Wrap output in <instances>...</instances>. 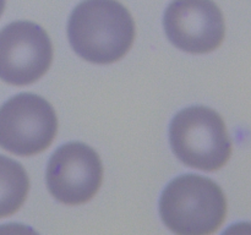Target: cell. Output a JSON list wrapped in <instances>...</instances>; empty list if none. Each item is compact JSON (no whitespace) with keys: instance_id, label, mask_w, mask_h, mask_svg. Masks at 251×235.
<instances>
[{"instance_id":"obj_6","label":"cell","mask_w":251,"mask_h":235,"mask_svg":"<svg viewBox=\"0 0 251 235\" xmlns=\"http://www.w3.org/2000/svg\"><path fill=\"white\" fill-rule=\"evenodd\" d=\"M102 181L100 156L81 142H70L56 149L47 168L49 192L64 205L88 202L98 192Z\"/></svg>"},{"instance_id":"obj_3","label":"cell","mask_w":251,"mask_h":235,"mask_svg":"<svg viewBox=\"0 0 251 235\" xmlns=\"http://www.w3.org/2000/svg\"><path fill=\"white\" fill-rule=\"evenodd\" d=\"M176 156L191 168L215 171L223 168L232 154V141L222 117L206 107L181 110L169 130Z\"/></svg>"},{"instance_id":"obj_9","label":"cell","mask_w":251,"mask_h":235,"mask_svg":"<svg viewBox=\"0 0 251 235\" xmlns=\"http://www.w3.org/2000/svg\"><path fill=\"white\" fill-rule=\"evenodd\" d=\"M5 2H6V0H0V16H1L2 12H4Z\"/></svg>"},{"instance_id":"obj_8","label":"cell","mask_w":251,"mask_h":235,"mask_svg":"<svg viewBox=\"0 0 251 235\" xmlns=\"http://www.w3.org/2000/svg\"><path fill=\"white\" fill-rule=\"evenodd\" d=\"M29 179L16 161L0 156V218L15 214L26 201Z\"/></svg>"},{"instance_id":"obj_1","label":"cell","mask_w":251,"mask_h":235,"mask_svg":"<svg viewBox=\"0 0 251 235\" xmlns=\"http://www.w3.org/2000/svg\"><path fill=\"white\" fill-rule=\"evenodd\" d=\"M68 36L74 50L82 59L112 64L131 48L135 22L118 0H83L71 14Z\"/></svg>"},{"instance_id":"obj_5","label":"cell","mask_w":251,"mask_h":235,"mask_svg":"<svg viewBox=\"0 0 251 235\" xmlns=\"http://www.w3.org/2000/svg\"><path fill=\"white\" fill-rule=\"evenodd\" d=\"M53 46L37 24L16 21L0 31V80L12 86L36 82L50 68Z\"/></svg>"},{"instance_id":"obj_7","label":"cell","mask_w":251,"mask_h":235,"mask_svg":"<svg viewBox=\"0 0 251 235\" xmlns=\"http://www.w3.org/2000/svg\"><path fill=\"white\" fill-rule=\"evenodd\" d=\"M169 41L184 51L205 54L222 44L226 24L213 0H173L164 14Z\"/></svg>"},{"instance_id":"obj_4","label":"cell","mask_w":251,"mask_h":235,"mask_svg":"<svg viewBox=\"0 0 251 235\" xmlns=\"http://www.w3.org/2000/svg\"><path fill=\"white\" fill-rule=\"evenodd\" d=\"M58 131L50 103L32 93H21L0 108V147L16 156L46 151Z\"/></svg>"},{"instance_id":"obj_2","label":"cell","mask_w":251,"mask_h":235,"mask_svg":"<svg viewBox=\"0 0 251 235\" xmlns=\"http://www.w3.org/2000/svg\"><path fill=\"white\" fill-rule=\"evenodd\" d=\"M159 213L164 225L179 235H208L217 232L227 215L222 188L200 175L179 176L162 193Z\"/></svg>"}]
</instances>
